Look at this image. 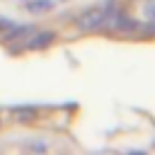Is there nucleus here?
Wrapping results in <instances>:
<instances>
[{"label":"nucleus","instance_id":"nucleus-1","mask_svg":"<svg viewBox=\"0 0 155 155\" xmlns=\"http://www.w3.org/2000/svg\"><path fill=\"white\" fill-rule=\"evenodd\" d=\"M111 7H116V0H104L99 5H92V7L82 10L75 19V27L80 31H99V27H102V22H104V17L109 15Z\"/></svg>","mask_w":155,"mask_h":155},{"label":"nucleus","instance_id":"nucleus-2","mask_svg":"<svg viewBox=\"0 0 155 155\" xmlns=\"http://www.w3.org/2000/svg\"><path fill=\"white\" fill-rule=\"evenodd\" d=\"M53 39H56V31H41V29H36V31L27 39L24 51H41V48L51 46V44H53Z\"/></svg>","mask_w":155,"mask_h":155},{"label":"nucleus","instance_id":"nucleus-3","mask_svg":"<svg viewBox=\"0 0 155 155\" xmlns=\"http://www.w3.org/2000/svg\"><path fill=\"white\" fill-rule=\"evenodd\" d=\"M58 2H63V0H27L24 10L31 12V15H44V12H51Z\"/></svg>","mask_w":155,"mask_h":155},{"label":"nucleus","instance_id":"nucleus-4","mask_svg":"<svg viewBox=\"0 0 155 155\" xmlns=\"http://www.w3.org/2000/svg\"><path fill=\"white\" fill-rule=\"evenodd\" d=\"M10 114H12V119H15V121L29 124V121H34V119H36L39 109H36V107H29V104H22V107H12V109H10Z\"/></svg>","mask_w":155,"mask_h":155},{"label":"nucleus","instance_id":"nucleus-5","mask_svg":"<svg viewBox=\"0 0 155 155\" xmlns=\"http://www.w3.org/2000/svg\"><path fill=\"white\" fill-rule=\"evenodd\" d=\"M143 17L145 19H155V0H145L143 2Z\"/></svg>","mask_w":155,"mask_h":155},{"label":"nucleus","instance_id":"nucleus-6","mask_svg":"<svg viewBox=\"0 0 155 155\" xmlns=\"http://www.w3.org/2000/svg\"><path fill=\"white\" fill-rule=\"evenodd\" d=\"M27 148H29V150H46L44 143H27Z\"/></svg>","mask_w":155,"mask_h":155}]
</instances>
